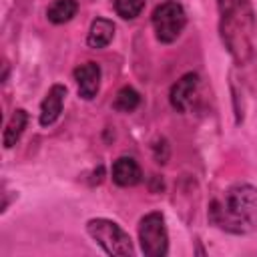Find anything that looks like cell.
<instances>
[{
  "mask_svg": "<svg viewBox=\"0 0 257 257\" xmlns=\"http://www.w3.org/2000/svg\"><path fill=\"white\" fill-rule=\"evenodd\" d=\"M110 175L118 187H135L143 181V171L133 157H118L112 163Z\"/></svg>",
  "mask_w": 257,
  "mask_h": 257,
  "instance_id": "cell-9",
  "label": "cell"
},
{
  "mask_svg": "<svg viewBox=\"0 0 257 257\" xmlns=\"http://www.w3.org/2000/svg\"><path fill=\"white\" fill-rule=\"evenodd\" d=\"M145 2L147 0H114V10L122 20H133L143 12Z\"/></svg>",
  "mask_w": 257,
  "mask_h": 257,
  "instance_id": "cell-14",
  "label": "cell"
},
{
  "mask_svg": "<svg viewBox=\"0 0 257 257\" xmlns=\"http://www.w3.org/2000/svg\"><path fill=\"white\" fill-rule=\"evenodd\" d=\"M26 124H28V112L24 108H16L12 112V116L8 118L6 128L2 133V145H4V149H12L18 143V139L22 137Z\"/></svg>",
  "mask_w": 257,
  "mask_h": 257,
  "instance_id": "cell-11",
  "label": "cell"
},
{
  "mask_svg": "<svg viewBox=\"0 0 257 257\" xmlns=\"http://www.w3.org/2000/svg\"><path fill=\"white\" fill-rule=\"evenodd\" d=\"M114 38V24L108 18H94L90 22L88 28V36H86V44L94 50L106 48Z\"/></svg>",
  "mask_w": 257,
  "mask_h": 257,
  "instance_id": "cell-10",
  "label": "cell"
},
{
  "mask_svg": "<svg viewBox=\"0 0 257 257\" xmlns=\"http://www.w3.org/2000/svg\"><path fill=\"white\" fill-rule=\"evenodd\" d=\"M219 36L237 64H245L253 54L255 12L251 0H217Z\"/></svg>",
  "mask_w": 257,
  "mask_h": 257,
  "instance_id": "cell-2",
  "label": "cell"
},
{
  "mask_svg": "<svg viewBox=\"0 0 257 257\" xmlns=\"http://www.w3.org/2000/svg\"><path fill=\"white\" fill-rule=\"evenodd\" d=\"M139 104H141V94L133 86H122L112 100V108L118 112H133Z\"/></svg>",
  "mask_w": 257,
  "mask_h": 257,
  "instance_id": "cell-13",
  "label": "cell"
},
{
  "mask_svg": "<svg viewBox=\"0 0 257 257\" xmlns=\"http://www.w3.org/2000/svg\"><path fill=\"white\" fill-rule=\"evenodd\" d=\"M197 88H199V74L197 72H187L183 74L173 86H171V92H169V100H171V106L177 110V112H187L195 94H197Z\"/></svg>",
  "mask_w": 257,
  "mask_h": 257,
  "instance_id": "cell-6",
  "label": "cell"
},
{
  "mask_svg": "<svg viewBox=\"0 0 257 257\" xmlns=\"http://www.w3.org/2000/svg\"><path fill=\"white\" fill-rule=\"evenodd\" d=\"M187 24V14L185 8L175 2V0H167L163 4H159L153 10V28H155V36L159 42L163 44H171L175 42L183 28Z\"/></svg>",
  "mask_w": 257,
  "mask_h": 257,
  "instance_id": "cell-5",
  "label": "cell"
},
{
  "mask_svg": "<svg viewBox=\"0 0 257 257\" xmlns=\"http://www.w3.org/2000/svg\"><path fill=\"white\" fill-rule=\"evenodd\" d=\"M153 155H155V161L159 163V165H165L167 161H169V155H171V147H169V143H167V139H157L155 143H153Z\"/></svg>",
  "mask_w": 257,
  "mask_h": 257,
  "instance_id": "cell-15",
  "label": "cell"
},
{
  "mask_svg": "<svg viewBox=\"0 0 257 257\" xmlns=\"http://www.w3.org/2000/svg\"><path fill=\"white\" fill-rule=\"evenodd\" d=\"M209 221L221 231L247 235L257 227V189L241 183L209 205Z\"/></svg>",
  "mask_w": 257,
  "mask_h": 257,
  "instance_id": "cell-1",
  "label": "cell"
},
{
  "mask_svg": "<svg viewBox=\"0 0 257 257\" xmlns=\"http://www.w3.org/2000/svg\"><path fill=\"white\" fill-rule=\"evenodd\" d=\"M74 80H76V86H78V96L84 98V100H92L96 94H98V88H100V66L96 62H84L80 66L74 68L72 72Z\"/></svg>",
  "mask_w": 257,
  "mask_h": 257,
  "instance_id": "cell-7",
  "label": "cell"
},
{
  "mask_svg": "<svg viewBox=\"0 0 257 257\" xmlns=\"http://www.w3.org/2000/svg\"><path fill=\"white\" fill-rule=\"evenodd\" d=\"M139 243L147 257H165L169 253V233L159 211L147 213L139 221Z\"/></svg>",
  "mask_w": 257,
  "mask_h": 257,
  "instance_id": "cell-4",
  "label": "cell"
},
{
  "mask_svg": "<svg viewBox=\"0 0 257 257\" xmlns=\"http://www.w3.org/2000/svg\"><path fill=\"white\" fill-rule=\"evenodd\" d=\"M64 96H66V86L64 84H52L46 92V96L40 102V126H50L58 120L60 112H62V104H64Z\"/></svg>",
  "mask_w": 257,
  "mask_h": 257,
  "instance_id": "cell-8",
  "label": "cell"
},
{
  "mask_svg": "<svg viewBox=\"0 0 257 257\" xmlns=\"http://www.w3.org/2000/svg\"><path fill=\"white\" fill-rule=\"evenodd\" d=\"M78 12V2L76 0H52L50 6L46 8V18L52 24H64L70 22Z\"/></svg>",
  "mask_w": 257,
  "mask_h": 257,
  "instance_id": "cell-12",
  "label": "cell"
},
{
  "mask_svg": "<svg viewBox=\"0 0 257 257\" xmlns=\"http://www.w3.org/2000/svg\"><path fill=\"white\" fill-rule=\"evenodd\" d=\"M86 233L106 255H114V257H126V255L133 257L135 255L133 239L118 223H114L110 219H104V217L90 219L86 223Z\"/></svg>",
  "mask_w": 257,
  "mask_h": 257,
  "instance_id": "cell-3",
  "label": "cell"
}]
</instances>
